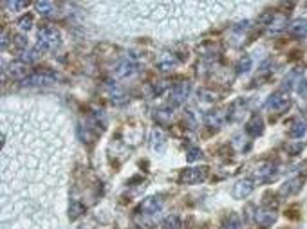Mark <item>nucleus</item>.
<instances>
[{"mask_svg":"<svg viewBox=\"0 0 307 229\" xmlns=\"http://www.w3.org/2000/svg\"><path fill=\"white\" fill-rule=\"evenodd\" d=\"M60 31L56 27H44L40 29L38 33V44H36V49L38 51H51L54 47L60 45Z\"/></svg>","mask_w":307,"mask_h":229,"instance_id":"obj_1","label":"nucleus"},{"mask_svg":"<svg viewBox=\"0 0 307 229\" xmlns=\"http://www.w3.org/2000/svg\"><path fill=\"white\" fill-rule=\"evenodd\" d=\"M161 210H163V200L159 197H148L139 204L137 215L143 216V218H150V216L159 215Z\"/></svg>","mask_w":307,"mask_h":229,"instance_id":"obj_2","label":"nucleus"},{"mask_svg":"<svg viewBox=\"0 0 307 229\" xmlns=\"http://www.w3.org/2000/svg\"><path fill=\"white\" fill-rule=\"evenodd\" d=\"M190 83L188 82H181L177 83L175 87H172V90H170V105H173V107H179V105H183V103L186 101V98H188V94H190Z\"/></svg>","mask_w":307,"mask_h":229,"instance_id":"obj_3","label":"nucleus"},{"mask_svg":"<svg viewBox=\"0 0 307 229\" xmlns=\"http://www.w3.org/2000/svg\"><path fill=\"white\" fill-rule=\"evenodd\" d=\"M56 82V72H52L49 69L38 70L31 76H27L24 80V85H49V83Z\"/></svg>","mask_w":307,"mask_h":229,"instance_id":"obj_4","label":"nucleus"},{"mask_svg":"<svg viewBox=\"0 0 307 229\" xmlns=\"http://www.w3.org/2000/svg\"><path fill=\"white\" fill-rule=\"evenodd\" d=\"M206 175H208L206 168H188L181 173L179 180L183 184H201L206 179Z\"/></svg>","mask_w":307,"mask_h":229,"instance_id":"obj_5","label":"nucleus"},{"mask_svg":"<svg viewBox=\"0 0 307 229\" xmlns=\"http://www.w3.org/2000/svg\"><path fill=\"white\" fill-rule=\"evenodd\" d=\"M289 103H291L289 101V96L286 94V92L278 90V92H275V94L266 101V108L273 110V112H284V110L289 108Z\"/></svg>","mask_w":307,"mask_h":229,"instance_id":"obj_6","label":"nucleus"},{"mask_svg":"<svg viewBox=\"0 0 307 229\" xmlns=\"http://www.w3.org/2000/svg\"><path fill=\"white\" fill-rule=\"evenodd\" d=\"M137 69L134 58H123L121 62H118V65L114 67V76L116 78H128L132 76Z\"/></svg>","mask_w":307,"mask_h":229,"instance_id":"obj_7","label":"nucleus"},{"mask_svg":"<svg viewBox=\"0 0 307 229\" xmlns=\"http://www.w3.org/2000/svg\"><path fill=\"white\" fill-rule=\"evenodd\" d=\"M276 220V213L275 210H269V208H260V210H256L255 213V222L260 226V228H269V226H273Z\"/></svg>","mask_w":307,"mask_h":229,"instance_id":"obj_8","label":"nucleus"},{"mask_svg":"<svg viewBox=\"0 0 307 229\" xmlns=\"http://www.w3.org/2000/svg\"><path fill=\"white\" fill-rule=\"evenodd\" d=\"M264 132V121L262 117L258 114H253L251 119L246 123V134L251 135V137H258V135Z\"/></svg>","mask_w":307,"mask_h":229,"instance_id":"obj_9","label":"nucleus"},{"mask_svg":"<svg viewBox=\"0 0 307 229\" xmlns=\"http://www.w3.org/2000/svg\"><path fill=\"white\" fill-rule=\"evenodd\" d=\"M276 173V164H273V163H262V164L256 168V179L260 180V182H268V180H271V179L275 177Z\"/></svg>","mask_w":307,"mask_h":229,"instance_id":"obj_10","label":"nucleus"},{"mask_svg":"<svg viewBox=\"0 0 307 229\" xmlns=\"http://www.w3.org/2000/svg\"><path fill=\"white\" fill-rule=\"evenodd\" d=\"M253 191V182L250 179H240L239 182L233 186V197L235 198H246Z\"/></svg>","mask_w":307,"mask_h":229,"instance_id":"obj_11","label":"nucleus"},{"mask_svg":"<svg viewBox=\"0 0 307 229\" xmlns=\"http://www.w3.org/2000/svg\"><path fill=\"white\" fill-rule=\"evenodd\" d=\"M150 147L155 152H163L165 147H167V135L161 128H154L152 135H150Z\"/></svg>","mask_w":307,"mask_h":229,"instance_id":"obj_12","label":"nucleus"},{"mask_svg":"<svg viewBox=\"0 0 307 229\" xmlns=\"http://www.w3.org/2000/svg\"><path fill=\"white\" fill-rule=\"evenodd\" d=\"M7 72H9V76L15 78V80H26L27 72H29V65L24 64L22 60H20V62H13V64L9 65Z\"/></svg>","mask_w":307,"mask_h":229,"instance_id":"obj_13","label":"nucleus"},{"mask_svg":"<svg viewBox=\"0 0 307 229\" xmlns=\"http://www.w3.org/2000/svg\"><path fill=\"white\" fill-rule=\"evenodd\" d=\"M224 121H226V114L222 110H211V112H206L205 115V123L210 127H222Z\"/></svg>","mask_w":307,"mask_h":229,"instance_id":"obj_14","label":"nucleus"},{"mask_svg":"<svg viewBox=\"0 0 307 229\" xmlns=\"http://www.w3.org/2000/svg\"><path fill=\"white\" fill-rule=\"evenodd\" d=\"M289 33L293 36H298V38H307V18L294 20L293 24L289 26Z\"/></svg>","mask_w":307,"mask_h":229,"instance_id":"obj_15","label":"nucleus"},{"mask_svg":"<svg viewBox=\"0 0 307 229\" xmlns=\"http://www.w3.org/2000/svg\"><path fill=\"white\" fill-rule=\"evenodd\" d=\"M302 184H304V179L302 177H294V179H289L286 184L280 188V193L282 195H294L296 191L300 190Z\"/></svg>","mask_w":307,"mask_h":229,"instance_id":"obj_16","label":"nucleus"},{"mask_svg":"<svg viewBox=\"0 0 307 229\" xmlns=\"http://www.w3.org/2000/svg\"><path fill=\"white\" fill-rule=\"evenodd\" d=\"M177 64H179V60L173 56V54H168V52H165V54L157 60V67H159L161 70H172Z\"/></svg>","mask_w":307,"mask_h":229,"instance_id":"obj_17","label":"nucleus"},{"mask_svg":"<svg viewBox=\"0 0 307 229\" xmlns=\"http://www.w3.org/2000/svg\"><path fill=\"white\" fill-rule=\"evenodd\" d=\"M306 130H307L306 121L298 119V121H294L293 125H291V128H289V137H293V139H298V137H302V135L306 134Z\"/></svg>","mask_w":307,"mask_h":229,"instance_id":"obj_18","label":"nucleus"},{"mask_svg":"<svg viewBox=\"0 0 307 229\" xmlns=\"http://www.w3.org/2000/svg\"><path fill=\"white\" fill-rule=\"evenodd\" d=\"M82 213H85V206H84V204H80L78 200H72V202H70V206H69L70 220H76V218L82 215Z\"/></svg>","mask_w":307,"mask_h":229,"instance_id":"obj_19","label":"nucleus"},{"mask_svg":"<svg viewBox=\"0 0 307 229\" xmlns=\"http://www.w3.org/2000/svg\"><path fill=\"white\" fill-rule=\"evenodd\" d=\"M222 229H242L240 218H239L237 215L226 216V220H224V224H222Z\"/></svg>","mask_w":307,"mask_h":229,"instance_id":"obj_20","label":"nucleus"},{"mask_svg":"<svg viewBox=\"0 0 307 229\" xmlns=\"http://www.w3.org/2000/svg\"><path fill=\"white\" fill-rule=\"evenodd\" d=\"M172 114H173V112L168 107H161V108H157V110H155V119H157V121H161V123H167V121H170V119H172Z\"/></svg>","mask_w":307,"mask_h":229,"instance_id":"obj_21","label":"nucleus"},{"mask_svg":"<svg viewBox=\"0 0 307 229\" xmlns=\"http://www.w3.org/2000/svg\"><path fill=\"white\" fill-rule=\"evenodd\" d=\"M165 229H181V218L177 215H168L163 222Z\"/></svg>","mask_w":307,"mask_h":229,"instance_id":"obj_22","label":"nucleus"},{"mask_svg":"<svg viewBox=\"0 0 307 229\" xmlns=\"http://www.w3.org/2000/svg\"><path fill=\"white\" fill-rule=\"evenodd\" d=\"M251 65H253V60H251L250 56L242 58L240 62L237 64V72L239 74H244V72H248V70L251 69Z\"/></svg>","mask_w":307,"mask_h":229,"instance_id":"obj_23","label":"nucleus"},{"mask_svg":"<svg viewBox=\"0 0 307 229\" xmlns=\"http://www.w3.org/2000/svg\"><path fill=\"white\" fill-rule=\"evenodd\" d=\"M52 7H54L52 2H36V9H38L42 15H49Z\"/></svg>","mask_w":307,"mask_h":229,"instance_id":"obj_24","label":"nucleus"},{"mask_svg":"<svg viewBox=\"0 0 307 229\" xmlns=\"http://www.w3.org/2000/svg\"><path fill=\"white\" fill-rule=\"evenodd\" d=\"M18 26L20 29H24V31H29L33 26V16L31 15H26V16H22V18L18 20Z\"/></svg>","mask_w":307,"mask_h":229,"instance_id":"obj_25","label":"nucleus"},{"mask_svg":"<svg viewBox=\"0 0 307 229\" xmlns=\"http://www.w3.org/2000/svg\"><path fill=\"white\" fill-rule=\"evenodd\" d=\"M26 45H27V40L24 38V36H15L13 38V49L15 51H22Z\"/></svg>","mask_w":307,"mask_h":229,"instance_id":"obj_26","label":"nucleus"},{"mask_svg":"<svg viewBox=\"0 0 307 229\" xmlns=\"http://www.w3.org/2000/svg\"><path fill=\"white\" fill-rule=\"evenodd\" d=\"M304 150V141H298L296 145H288V152L291 153V155H296L298 152H302Z\"/></svg>","mask_w":307,"mask_h":229,"instance_id":"obj_27","label":"nucleus"},{"mask_svg":"<svg viewBox=\"0 0 307 229\" xmlns=\"http://www.w3.org/2000/svg\"><path fill=\"white\" fill-rule=\"evenodd\" d=\"M185 125H188V128H197V121H195V117H193L192 112H186L185 114Z\"/></svg>","mask_w":307,"mask_h":229,"instance_id":"obj_28","label":"nucleus"},{"mask_svg":"<svg viewBox=\"0 0 307 229\" xmlns=\"http://www.w3.org/2000/svg\"><path fill=\"white\" fill-rule=\"evenodd\" d=\"M201 155H203V152H201L199 148H192V150L188 152V161H190V163H192V161H197Z\"/></svg>","mask_w":307,"mask_h":229,"instance_id":"obj_29","label":"nucleus"},{"mask_svg":"<svg viewBox=\"0 0 307 229\" xmlns=\"http://www.w3.org/2000/svg\"><path fill=\"white\" fill-rule=\"evenodd\" d=\"M7 7H11V9H22V7L27 6V2H6Z\"/></svg>","mask_w":307,"mask_h":229,"instance_id":"obj_30","label":"nucleus"},{"mask_svg":"<svg viewBox=\"0 0 307 229\" xmlns=\"http://www.w3.org/2000/svg\"><path fill=\"white\" fill-rule=\"evenodd\" d=\"M298 94L302 96L307 94V80H300V82H298Z\"/></svg>","mask_w":307,"mask_h":229,"instance_id":"obj_31","label":"nucleus"},{"mask_svg":"<svg viewBox=\"0 0 307 229\" xmlns=\"http://www.w3.org/2000/svg\"><path fill=\"white\" fill-rule=\"evenodd\" d=\"M80 229H89V228H80Z\"/></svg>","mask_w":307,"mask_h":229,"instance_id":"obj_32","label":"nucleus"}]
</instances>
